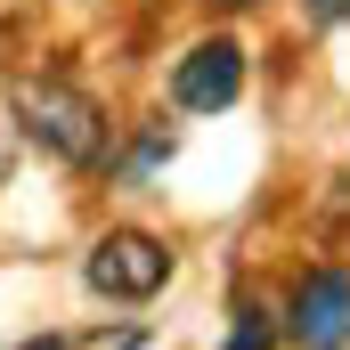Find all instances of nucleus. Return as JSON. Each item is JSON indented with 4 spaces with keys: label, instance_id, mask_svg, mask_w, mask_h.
Returning a JSON list of instances; mask_svg holds the SVG:
<instances>
[{
    "label": "nucleus",
    "instance_id": "1",
    "mask_svg": "<svg viewBox=\"0 0 350 350\" xmlns=\"http://www.w3.org/2000/svg\"><path fill=\"white\" fill-rule=\"evenodd\" d=\"M16 122H25V139H41L57 163H98V155H106V114H98V98H82L74 82L25 74V82H16Z\"/></svg>",
    "mask_w": 350,
    "mask_h": 350
},
{
    "label": "nucleus",
    "instance_id": "2",
    "mask_svg": "<svg viewBox=\"0 0 350 350\" xmlns=\"http://www.w3.org/2000/svg\"><path fill=\"white\" fill-rule=\"evenodd\" d=\"M163 277H172V253L147 228H106L82 261V285L106 301H147V293H163Z\"/></svg>",
    "mask_w": 350,
    "mask_h": 350
},
{
    "label": "nucleus",
    "instance_id": "3",
    "mask_svg": "<svg viewBox=\"0 0 350 350\" xmlns=\"http://www.w3.org/2000/svg\"><path fill=\"white\" fill-rule=\"evenodd\" d=\"M293 350H350V269H310L285 310Z\"/></svg>",
    "mask_w": 350,
    "mask_h": 350
},
{
    "label": "nucleus",
    "instance_id": "4",
    "mask_svg": "<svg viewBox=\"0 0 350 350\" xmlns=\"http://www.w3.org/2000/svg\"><path fill=\"white\" fill-rule=\"evenodd\" d=\"M237 90H245V49L237 41H196L172 66V106L179 114H220V106H237Z\"/></svg>",
    "mask_w": 350,
    "mask_h": 350
},
{
    "label": "nucleus",
    "instance_id": "5",
    "mask_svg": "<svg viewBox=\"0 0 350 350\" xmlns=\"http://www.w3.org/2000/svg\"><path fill=\"white\" fill-rule=\"evenodd\" d=\"M220 350H269V326H261V310H253V301L237 310V334H228Z\"/></svg>",
    "mask_w": 350,
    "mask_h": 350
},
{
    "label": "nucleus",
    "instance_id": "6",
    "mask_svg": "<svg viewBox=\"0 0 350 350\" xmlns=\"http://www.w3.org/2000/svg\"><path fill=\"white\" fill-rule=\"evenodd\" d=\"M8 172H16V122H0V187H8Z\"/></svg>",
    "mask_w": 350,
    "mask_h": 350
},
{
    "label": "nucleus",
    "instance_id": "7",
    "mask_svg": "<svg viewBox=\"0 0 350 350\" xmlns=\"http://www.w3.org/2000/svg\"><path fill=\"white\" fill-rule=\"evenodd\" d=\"M310 16L318 25H350V0H310Z\"/></svg>",
    "mask_w": 350,
    "mask_h": 350
},
{
    "label": "nucleus",
    "instance_id": "8",
    "mask_svg": "<svg viewBox=\"0 0 350 350\" xmlns=\"http://www.w3.org/2000/svg\"><path fill=\"white\" fill-rule=\"evenodd\" d=\"M98 350H139V326H122V334H106Z\"/></svg>",
    "mask_w": 350,
    "mask_h": 350
},
{
    "label": "nucleus",
    "instance_id": "9",
    "mask_svg": "<svg viewBox=\"0 0 350 350\" xmlns=\"http://www.w3.org/2000/svg\"><path fill=\"white\" fill-rule=\"evenodd\" d=\"M16 350H66V342H57V334H33V342H16Z\"/></svg>",
    "mask_w": 350,
    "mask_h": 350
},
{
    "label": "nucleus",
    "instance_id": "10",
    "mask_svg": "<svg viewBox=\"0 0 350 350\" xmlns=\"http://www.w3.org/2000/svg\"><path fill=\"white\" fill-rule=\"evenodd\" d=\"M212 8H237V0H212Z\"/></svg>",
    "mask_w": 350,
    "mask_h": 350
}]
</instances>
